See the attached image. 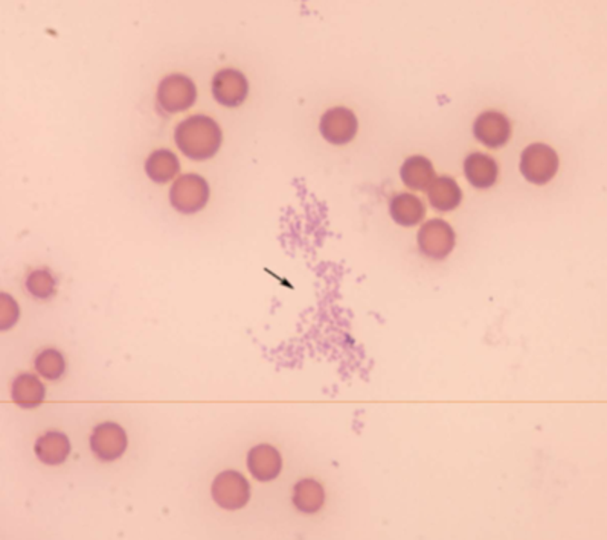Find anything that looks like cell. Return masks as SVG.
<instances>
[{"label": "cell", "instance_id": "cell-16", "mask_svg": "<svg viewBox=\"0 0 607 540\" xmlns=\"http://www.w3.org/2000/svg\"><path fill=\"white\" fill-rule=\"evenodd\" d=\"M390 213L397 224L414 227L424 220L426 209L419 198L410 194H400L390 200Z\"/></svg>", "mask_w": 607, "mask_h": 540}, {"label": "cell", "instance_id": "cell-11", "mask_svg": "<svg viewBox=\"0 0 607 540\" xmlns=\"http://www.w3.org/2000/svg\"><path fill=\"white\" fill-rule=\"evenodd\" d=\"M247 469L254 478L267 483L278 478L283 469V459L278 450L270 445H258L247 454Z\"/></svg>", "mask_w": 607, "mask_h": 540}, {"label": "cell", "instance_id": "cell-10", "mask_svg": "<svg viewBox=\"0 0 607 540\" xmlns=\"http://www.w3.org/2000/svg\"><path fill=\"white\" fill-rule=\"evenodd\" d=\"M473 134L488 148H499L510 139V120L497 111H486L475 120Z\"/></svg>", "mask_w": 607, "mask_h": 540}, {"label": "cell", "instance_id": "cell-8", "mask_svg": "<svg viewBox=\"0 0 607 540\" xmlns=\"http://www.w3.org/2000/svg\"><path fill=\"white\" fill-rule=\"evenodd\" d=\"M249 93V84L243 73L236 69H223L212 80V95L218 104L225 107H238L245 102Z\"/></svg>", "mask_w": 607, "mask_h": 540}, {"label": "cell", "instance_id": "cell-2", "mask_svg": "<svg viewBox=\"0 0 607 540\" xmlns=\"http://www.w3.org/2000/svg\"><path fill=\"white\" fill-rule=\"evenodd\" d=\"M209 200V185L198 174H185L169 191V203L176 211L193 215L202 211Z\"/></svg>", "mask_w": 607, "mask_h": 540}, {"label": "cell", "instance_id": "cell-19", "mask_svg": "<svg viewBox=\"0 0 607 540\" xmlns=\"http://www.w3.org/2000/svg\"><path fill=\"white\" fill-rule=\"evenodd\" d=\"M325 501L323 486L314 479H301L294 488V506L304 515L319 512Z\"/></svg>", "mask_w": 607, "mask_h": 540}, {"label": "cell", "instance_id": "cell-17", "mask_svg": "<svg viewBox=\"0 0 607 540\" xmlns=\"http://www.w3.org/2000/svg\"><path fill=\"white\" fill-rule=\"evenodd\" d=\"M463 200V192L458 183L450 177H439L429 187V201L434 209L448 212L457 209Z\"/></svg>", "mask_w": 607, "mask_h": 540}, {"label": "cell", "instance_id": "cell-22", "mask_svg": "<svg viewBox=\"0 0 607 540\" xmlns=\"http://www.w3.org/2000/svg\"><path fill=\"white\" fill-rule=\"evenodd\" d=\"M20 317L19 305L8 294L0 296V329L8 330L17 323Z\"/></svg>", "mask_w": 607, "mask_h": 540}, {"label": "cell", "instance_id": "cell-15", "mask_svg": "<svg viewBox=\"0 0 607 540\" xmlns=\"http://www.w3.org/2000/svg\"><path fill=\"white\" fill-rule=\"evenodd\" d=\"M400 177L406 186L414 191H426L434 183L435 171L432 163L423 156L408 158L401 166Z\"/></svg>", "mask_w": 607, "mask_h": 540}, {"label": "cell", "instance_id": "cell-20", "mask_svg": "<svg viewBox=\"0 0 607 540\" xmlns=\"http://www.w3.org/2000/svg\"><path fill=\"white\" fill-rule=\"evenodd\" d=\"M34 365L40 376H43L48 381H57L66 372L64 356L55 349H46L40 352L35 356Z\"/></svg>", "mask_w": 607, "mask_h": 540}, {"label": "cell", "instance_id": "cell-14", "mask_svg": "<svg viewBox=\"0 0 607 540\" xmlns=\"http://www.w3.org/2000/svg\"><path fill=\"white\" fill-rule=\"evenodd\" d=\"M46 397V388L35 374L17 376L11 385V399L22 408L39 407Z\"/></svg>", "mask_w": 607, "mask_h": 540}, {"label": "cell", "instance_id": "cell-5", "mask_svg": "<svg viewBox=\"0 0 607 540\" xmlns=\"http://www.w3.org/2000/svg\"><path fill=\"white\" fill-rule=\"evenodd\" d=\"M212 499L225 510H240L251 499V486L236 470H225L212 483Z\"/></svg>", "mask_w": 607, "mask_h": 540}, {"label": "cell", "instance_id": "cell-4", "mask_svg": "<svg viewBox=\"0 0 607 540\" xmlns=\"http://www.w3.org/2000/svg\"><path fill=\"white\" fill-rule=\"evenodd\" d=\"M559 169V157L554 149L544 144L530 145L522 153L521 173L535 185H546L554 178Z\"/></svg>", "mask_w": 607, "mask_h": 540}, {"label": "cell", "instance_id": "cell-6", "mask_svg": "<svg viewBox=\"0 0 607 540\" xmlns=\"http://www.w3.org/2000/svg\"><path fill=\"white\" fill-rule=\"evenodd\" d=\"M419 247L428 258L443 261L455 247V232L446 221H429L419 230Z\"/></svg>", "mask_w": 607, "mask_h": 540}, {"label": "cell", "instance_id": "cell-21", "mask_svg": "<svg viewBox=\"0 0 607 540\" xmlns=\"http://www.w3.org/2000/svg\"><path fill=\"white\" fill-rule=\"evenodd\" d=\"M24 285H26V289L31 296L40 298V300H46V298L55 294L57 282H55V279H53L49 270H35V271L29 273Z\"/></svg>", "mask_w": 607, "mask_h": 540}, {"label": "cell", "instance_id": "cell-1", "mask_svg": "<svg viewBox=\"0 0 607 540\" xmlns=\"http://www.w3.org/2000/svg\"><path fill=\"white\" fill-rule=\"evenodd\" d=\"M174 139L187 157L194 162H203L217 154L222 147L223 134L216 120L198 115L178 125Z\"/></svg>", "mask_w": 607, "mask_h": 540}, {"label": "cell", "instance_id": "cell-12", "mask_svg": "<svg viewBox=\"0 0 607 540\" xmlns=\"http://www.w3.org/2000/svg\"><path fill=\"white\" fill-rule=\"evenodd\" d=\"M71 441L68 435L58 431H49L35 441L34 450L37 459L46 466H60L71 454Z\"/></svg>", "mask_w": 607, "mask_h": 540}, {"label": "cell", "instance_id": "cell-18", "mask_svg": "<svg viewBox=\"0 0 607 540\" xmlns=\"http://www.w3.org/2000/svg\"><path fill=\"white\" fill-rule=\"evenodd\" d=\"M180 165L176 154L169 149H158L149 154L145 162V173L155 183H167L178 174Z\"/></svg>", "mask_w": 607, "mask_h": 540}, {"label": "cell", "instance_id": "cell-13", "mask_svg": "<svg viewBox=\"0 0 607 540\" xmlns=\"http://www.w3.org/2000/svg\"><path fill=\"white\" fill-rule=\"evenodd\" d=\"M464 173L472 186L477 189H488L496 183L499 169L495 158L487 154L473 153L466 158Z\"/></svg>", "mask_w": 607, "mask_h": 540}, {"label": "cell", "instance_id": "cell-3", "mask_svg": "<svg viewBox=\"0 0 607 540\" xmlns=\"http://www.w3.org/2000/svg\"><path fill=\"white\" fill-rule=\"evenodd\" d=\"M158 104L165 113L188 110L198 99V87L193 80L180 73L165 77L158 86Z\"/></svg>", "mask_w": 607, "mask_h": 540}, {"label": "cell", "instance_id": "cell-9", "mask_svg": "<svg viewBox=\"0 0 607 540\" xmlns=\"http://www.w3.org/2000/svg\"><path fill=\"white\" fill-rule=\"evenodd\" d=\"M357 133V119L352 110L336 107L323 113L321 119V134L332 145H345L354 139Z\"/></svg>", "mask_w": 607, "mask_h": 540}, {"label": "cell", "instance_id": "cell-7", "mask_svg": "<svg viewBox=\"0 0 607 540\" xmlns=\"http://www.w3.org/2000/svg\"><path fill=\"white\" fill-rule=\"evenodd\" d=\"M126 430L113 422H104L93 430L91 437V450L98 459L101 461H115L126 452Z\"/></svg>", "mask_w": 607, "mask_h": 540}]
</instances>
